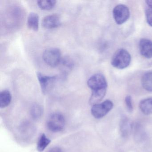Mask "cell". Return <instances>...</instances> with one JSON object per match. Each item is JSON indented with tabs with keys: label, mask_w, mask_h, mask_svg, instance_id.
Here are the masks:
<instances>
[{
	"label": "cell",
	"mask_w": 152,
	"mask_h": 152,
	"mask_svg": "<svg viewBox=\"0 0 152 152\" xmlns=\"http://www.w3.org/2000/svg\"><path fill=\"white\" fill-rule=\"evenodd\" d=\"M87 84L92 91L104 90L107 88V82L104 75L101 74L92 75L88 80Z\"/></svg>",
	"instance_id": "5b68a950"
},
{
	"label": "cell",
	"mask_w": 152,
	"mask_h": 152,
	"mask_svg": "<svg viewBox=\"0 0 152 152\" xmlns=\"http://www.w3.org/2000/svg\"><path fill=\"white\" fill-rule=\"evenodd\" d=\"M58 65L60 66V70L66 73L72 71L74 67V64L73 61L69 57L62 58Z\"/></svg>",
	"instance_id": "4fadbf2b"
},
{
	"label": "cell",
	"mask_w": 152,
	"mask_h": 152,
	"mask_svg": "<svg viewBox=\"0 0 152 152\" xmlns=\"http://www.w3.org/2000/svg\"><path fill=\"white\" fill-rule=\"evenodd\" d=\"M131 124L129 121L126 117L122 119L120 124L121 132L123 137H126L129 135L131 129Z\"/></svg>",
	"instance_id": "9a60e30c"
},
{
	"label": "cell",
	"mask_w": 152,
	"mask_h": 152,
	"mask_svg": "<svg viewBox=\"0 0 152 152\" xmlns=\"http://www.w3.org/2000/svg\"><path fill=\"white\" fill-rule=\"evenodd\" d=\"M37 76L43 94H46L49 91L53 88L57 80V76L56 75L48 76L40 72L37 73Z\"/></svg>",
	"instance_id": "52a82bcc"
},
{
	"label": "cell",
	"mask_w": 152,
	"mask_h": 152,
	"mask_svg": "<svg viewBox=\"0 0 152 152\" xmlns=\"http://www.w3.org/2000/svg\"><path fill=\"white\" fill-rule=\"evenodd\" d=\"M145 13L148 24L152 27V9L148 7L146 9Z\"/></svg>",
	"instance_id": "d6986e66"
},
{
	"label": "cell",
	"mask_w": 152,
	"mask_h": 152,
	"mask_svg": "<svg viewBox=\"0 0 152 152\" xmlns=\"http://www.w3.org/2000/svg\"><path fill=\"white\" fill-rule=\"evenodd\" d=\"M140 111L146 115L152 114V98L145 99L141 100L139 104Z\"/></svg>",
	"instance_id": "30bf717a"
},
{
	"label": "cell",
	"mask_w": 152,
	"mask_h": 152,
	"mask_svg": "<svg viewBox=\"0 0 152 152\" xmlns=\"http://www.w3.org/2000/svg\"><path fill=\"white\" fill-rule=\"evenodd\" d=\"M113 16L117 24H122L129 18V10L128 7L125 5L122 4L117 5L113 10Z\"/></svg>",
	"instance_id": "8992f818"
},
{
	"label": "cell",
	"mask_w": 152,
	"mask_h": 152,
	"mask_svg": "<svg viewBox=\"0 0 152 152\" xmlns=\"http://www.w3.org/2000/svg\"><path fill=\"white\" fill-rule=\"evenodd\" d=\"M65 124V119L60 113L52 114L47 122L48 129L53 132H58L64 129Z\"/></svg>",
	"instance_id": "3957f363"
},
{
	"label": "cell",
	"mask_w": 152,
	"mask_h": 152,
	"mask_svg": "<svg viewBox=\"0 0 152 152\" xmlns=\"http://www.w3.org/2000/svg\"><path fill=\"white\" fill-rule=\"evenodd\" d=\"M125 102L128 111L129 112H132L133 110V106H132V99L131 96H127L125 97Z\"/></svg>",
	"instance_id": "ffe728a7"
},
{
	"label": "cell",
	"mask_w": 152,
	"mask_h": 152,
	"mask_svg": "<svg viewBox=\"0 0 152 152\" xmlns=\"http://www.w3.org/2000/svg\"><path fill=\"white\" fill-rule=\"evenodd\" d=\"M140 51L144 57L152 58V41L148 39H142L140 41Z\"/></svg>",
	"instance_id": "9c48e42d"
},
{
	"label": "cell",
	"mask_w": 152,
	"mask_h": 152,
	"mask_svg": "<svg viewBox=\"0 0 152 152\" xmlns=\"http://www.w3.org/2000/svg\"><path fill=\"white\" fill-rule=\"evenodd\" d=\"M141 84L146 90L152 91V72L145 73L141 78Z\"/></svg>",
	"instance_id": "5bb4252c"
},
{
	"label": "cell",
	"mask_w": 152,
	"mask_h": 152,
	"mask_svg": "<svg viewBox=\"0 0 152 152\" xmlns=\"http://www.w3.org/2000/svg\"><path fill=\"white\" fill-rule=\"evenodd\" d=\"M42 111L41 107L39 105L35 104L33 105L31 108V115L34 119H39L42 114Z\"/></svg>",
	"instance_id": "ac0fdd59"
},
{
	"label": "cell",
	"mask_w": 152,
	"mask_h": 152,
	"mask_svg": "<svg viewBox=\"0 0 152 152\" xmlns=\"http://www.w3.org/2000/svg\"><path fill=\"white\" fill-rule=\"evenodd\" d=\"M131 57L129 53L124 49H120L115 51L111 60L112 65L119 69L126 68L130 64Z\"/></svg>",
	"instance_id": "6da1fadb"
},
{
	"label": "cell",
	"mask_w": 152,
	"mask_h": 152,
	"mask_svg": "<svg viewBox=\"0 0 152 152\" xmlns=\"http://www.w3.org/2000/svg\"><path fill=\"white\" fill-rule=\"evenodd\" d=\"M146 3L148 7L152 9V0L146 1Z\"/></svg>",
	"instance_id": "7402d4cb"
},
{
	"label": "cell",
	"mask_w": 152,
	"mask_h": 152,
	"mask_svg": "<svg viewBox=\"0 0 152 152\" xmlns=\"http://www.w3.org/2000/svg\"><path fill=\"white\" fill-rule=\"evenodd\" d=\"M50 142H51L50 140L48 138L45 134H42L38 141L37 146V150L39 152H42L49 145Z\"/></svg>",
	"instance_id": "2e32d148"
},
{
	"label": "cell",
	"mask_w": 152,
	"mask_h": 152,
	"mask_svg": "<svg viewBox=\"0 0 152 152\" xmlns=\"http://www.w3.org/2000/svg\"><path fill=\"white\" fill-rule=\"evenodd\" d=\"M113 107V102L106 100L101 103L92 105L91 109L92 115L96 119L102 118L108 113Z\"/></svg>",
	"instance_id": "277c9868"
},
{
	"label": "cell",
	"mask_w": 152,
	"mask_h": 152,
	"mask_svg": "<svg viewBox=\"0 0 152 152\" xmlns=\"http://www.w3.org/2000/svg\"><path fill=\"white\" fill-rule=\"evenodd\" d=\"M12 100V96L8 90H5L0 93V107L5 108L10 104Z\"/></svg>",
	"instance_id": "8fae6325"
},
{
	"label": "cell",
	"mask_w": 152,
	"mask_h": 152,
	"mask_svg": "<svg viewBox=\"0 0 152 152\" xmlns=\"http://www.w3.org/2000/svg\"><path fill=\"white\" fill-rule=\"evenodd\" d=\"M42 58L45 63L49 66H58L62 59L60 50L57 48L47 49L43 52Z\"/></svg>",
	"instance_id": "7a4b0ae2"
},
{
	"label": "cell",
	"mask_w": 152,
	"mask_h": 152,
	"mask_svg": "<svg viewBox=\"0 0 152 152\" xmlns=\"http://www.w3.org/2000/svg\"><path fill=\"white\" fill-rule=\"evenodd\" d=\"M48 152H63L62 148L58 147H55L50 149Z\"/></svg>",
	"instance_id": "44dd1931"
},
{
	"label": "cell",
	"mask_w": 152,
	"mask_h": 152,
	"mask_svg": "<svg viewBox=\"0 0 152 152\" xmlns=\"http://www.w3.org/2000/svg\"><path fill=\"white\" fill-rule=\"evenodd\" d=\"M56 1L55 0L38 1L37 4L40 8L43 10H50L55 7Z\"/></svg>",
	"instance_id": "e0dca14e"
},
{
	"label": "cell",
	"mask_w": 152,
	"mask_h": 152,
	"mask_svg": "<svg viewBox=\"0 0 152 152\" xmlns=\"http://www.w3.org/2000/svg\"><path fill=\"white\" fill-rule=\"evenodd\" d=\"M39 17L36 13H31L27 18V26L30 29L37 31L39 29Z\"/></svg>",
	"instance_id": "7c38bea8"
},
{
	"label": "cell",
	"mask_w": 152,
	"mask_h": 152,
	"mask_svg": "<svg viewBox=\"0 0 152 152\" xmlns=\"http://www.w3.org/2000/svg\"><path fill=\"white\" fill-rule=\"evenodd\" d=\"M42 24V26L46 29L57 28L61 25L60 17L57 14L49 15L44 18Z\"/></svg>",
	"instance_id": "ba28073f"
}]
</instances>
